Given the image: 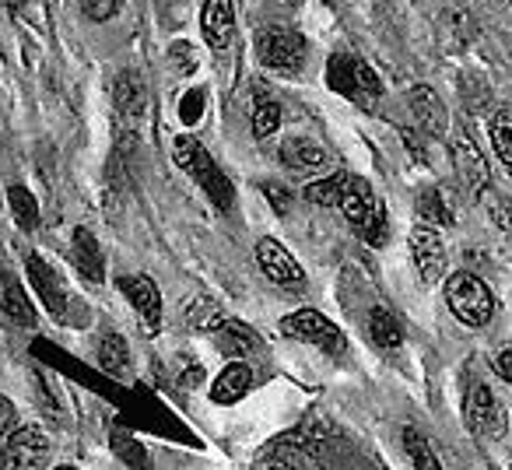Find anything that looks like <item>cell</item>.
<instances>
[{
    "label": "cell",
    "mask_w": 512,
    "mask_h": 470,
    "mask_svg": "<svg viewBox=\"0 0 512 470\" xmlns=\"http://www.w3.org/2000/svg\"><path fill=\"white\" fill-rule=\"evenodd\" d=\"M214 344H218V351L228 358H246V355H253V351H260L256 330L239 320H221L218 327H214Z\"/></svg>",
    "instance_id": "cell-17"
},
{
    "label": "cell",
    "mask_w": 512,
    "mask_h": 470,
    "mask_svg": "<svg viewBox=\"0 0 512 470\" xmlns=\"http://www.w3.org/2000/svg\"><path fill=\"white\" fill-rule=\"evenodd\" d=\"M46 456H50V442H46L43 428L22 425L11 432L0 453V470H43Z\"/></svg>",
    "instance_id": "cell-6"
},
{
    "label": "cell",
    "mask_w": 512,
    "mask_h": 470,
    "mask_svg": "<svg viewBox=\"0 0 512 470\" xmlns=\"http://www.w3.org/2000/svg\"><path fill=\"white\" fill-rule=\"evenodd\" d=\"M446 306L463 327H488L495 316V295L477 274L460 271L446 278Z\"/></svg>",
    "instance_id": "cell-2"
},
{
    "label": "cell",
    "mask_w": 512,
    "mask_h": 470,
    "mask_svg": "<svg viewBox=\"0 0 512 470\" xmlns=\"http://www.w3.org/2000/svg\"><path fill=\"white\" fill-rule=\"evenodd\" d=\"M344 211V218L351 221L355 228H362L365 221L376 214L379 200L376 193H372V186L365 183L362 176H348V183H344V193H341V204H337Z\"/></svg>",
    "instance_id": "cell-16"
},
{
    "label": "cell",
    "mask_w": 512,
    "mask_h": 470,
    "mask_svg": "<svg viewBox=\"0 0 512 470\" xmlns=\"http://www.w3.org/2000/svg\"><path fill=\"white\" fill-rule=\"evenodd\" d=\"M113 102H116V116H120L123 130H127V134H130V130H137L144 109H148V92H144L141 74L123 71L120 78H116V85H113Z\"/></svg>",
    "instance_id": "cell-10"
},
{
    "label": "cell",
    "mask_w": 512,
    "mask_h": 470,
    "mask_svg": "<svg viewBox=\"0 0 512 470\" xmlns=\"http://www.w3.org/2000/svg\"><path fill=\"white\" fill-rule=\"evenodd\" d=\"M344 183H348V172H334V176L320 179V183H309L306 200L309 204H320V207H337L341 204Z\"/></svg>",
    "instance_id": "cell-25"
},
{
    "label": "cell",
    "mask_w": 512,
    "mask_h": 470,
    "mask_svg": "<svg viewBox=\"0 0 512 470\" xmlns=\"http://www.w3.org/2000/svg\"><path fill=\"white\" fill-rule=\"evenodd\" d=\"M495 372L505 379V383H512V348H505L495 355Z\"/></svg>",
    "instance_id": "cell-37"
},
{
    "label": "cell",
    "mask_w": 512,
    "mask_h": 470,
    "mask_svg": "<svg viewBox=\"0 0 512 470\" xmlns=\"http://www.w3.org/2000/svg\"><path fill=\"white\" fill-rule=\"evenodd\" d=\"M4 442H8V439H4V428H0V453H4Z\"/></svg>",
    "instance_id": "cell-41"
},
{
    "label": "cell",
    "mask_w": 512,
    "mask_h": 470,
    "mask_svg": "<svg viewBox=\"0 0 512 470\" xmlns=\"http://www.w3.org/2000/svg\"><path fill=\"white\" fill-rule=\"evenodd\" d=\"M281 162L292 172H323L330 165V155L313 137H288V141L281 144Z\"/></svg>",
    "instance_id": "cell-15"
},
{
    "label": "cell",
    "mask_w": 512,
    "mask_h": 470,
    "mask_svg": "<svg viewBox=\"0 0 512 470\" xmlns=\"http://www.w3.org/2000/svg\"><path fill=\"white\" fill-rule=\"evenodd\" d=\"M358 232H362V239L369 246H386V243H390V218H386V207L379 204L376 214H372V218L365 221Z\"/></svg>",
    "instance_id": "cell-31"
},
{
    "label": "cell",
    "mask_w": 512,
    "mask_h": 470,
    "mask_svg": "<svg viewBox=\"0 0 512 470\" xmlns=\"http://www.w3.org/2000/svg\"><path fill=\"white\" fill-rule=\"evenodd\" d=\"M113 449H116V456H120L123 463H130L134 470H148V453H144V446L134 439V435L123 432V428L113 432Z\"/></svg>",
    "instance_id": "cell-30"
},
{
    "label": "cell",
    "mask_w": 512,
    "mask_h": 470,
    "mask_svg": "<svg viewBox=\"0 0 512 470\" xmlns=\"http://www.w3.org/2000/svg\"><path fill=\"white\" fill-rule=\"evenodd\" d=\"M256 57L271 71H302L306 64V39L292 29H264L256 36Z\"/></svg>",
    "instance_id": "cell-4"
},
{
    "label": "cell",
    "mask_w": 512,
    "mask_h": 470,
    "mask_svg": "<svg viewBox=\"0 0 512 470\" xmlns=\"http://www.w3.org/2000/svg\"><path fill=\"white\" fill-rule=\"evenodd\" d=\"M29 278H32V285H36L39 299L46 302V309H50L57 320H64L67 316V288H64V281H60V274L53 271L43 257H29Z\"/></svg>",
    "instance_id": "cell-14"
},
{
    "label": "cell",
    "mask_w": 512,
    "mask_h": 470,
    "mask_svg": "<svg viewBox=\"0 0 512 470\" xmlns=\"http://www.w3.org/2000/svg\"><path fill=\"white\" fill-rule=\"evenodd\" d=\"M81 8L92 22H109L123 8V0H81Z\"/></svg>",
    "instance_id": "cell-35"
},
{
    "label": "cell",
    "mask_w": 512,
    "mask_h": 470,
    "mask_svg": "<svg viewBox=\"0 0 512 470\" xmlns=\"http://www.w3.org/2000/svg\"><path fill=\"white\" fill-rule=\"evenodd\" d=\"M463 418L467 428L481 439H502L505 435V407L484 383H470L467 400H463Z\"/></svg>",
    "instance_id": "cell-5"
},
{
    "label": "cell",
    "mask_w": 512,
    "mask_h": 470,
    "mask_svg": "<svg viewBox=\"0 0 512 470\" xmlns=\"http://www.w3.org/2000/svg\"><path fill=\"white\" fill-rule=\"evenodd\" d=\"M407 102H411L414 120H418V127L425 130L428 137H446V130H449V113H446V106H442V95L435 92V88H428V85L411 88Z\"/></svg>",
    "instance_id": "cell-11"
},
{
    "label": "cell",
    "mask_w": 512,
    "mask_h": 470,
    "mask_svg": "<svg viewBox=\"0 0 512 470\" xmlns=\"http://www.w3.org/2000/svg\"><path fill=\"white\" fill-rule=\"evenodd\" d=\"M200 379H204V372H200L197 365H193V369H186V372H183V379H179V383H183V386H193V383H200Z\"/></svg>",
    "instance_id": "cell-39"
},
{
    "label": "cell",
    "mask_w": 512,
    "mask_h": 470,
    "mask_svg": "<svg viewBox=\"0 0 512 470\" xmlns=\"http://www.w3.org/2000/svg\"><path fill=\"white\" fill-rule=\"evenodd\" d=\"M186 323L197 327V330H214L221 323V316H218V309H214L211 299H197L190 309H186Z\"/></svg>",
    "instance_id": "cell-32"
},
{
    "label": "cell",
    "mask_w": 512,
    "mask_h": 470,
    "mask_svg": "<svg viewBox=\"0 0 512 470\" xmlns=\"http://www.w3.org/2000/svg\"><path fill=\"white\" fill-rule=\"evenodd\" d=\"M379 92H383V85H379L376 71H372L369 64H362V60H358V102L379 99Z\"/></svg>",
    "instance_id": "cell-34"
},
{
    "label": "cell",
    "mask_w": 512,
    "mask_h": 470,
    "mask_svg": "<svg viewBox=\"0 0 512 470\" xmlns=\"http://www.w3.org/2000/svg\"><path fill=\"white\" fill-rule=\"evenodd\" d=\"M411 257H414V267H418L421 281L425 285H439L446 278V243H442V232L432 225H418L411 232Z\"/></svg>",
    "instance_id": "cell-7"
},
{
    "label": "cell",
    "mask_w": 512,
    "mask_h": 470,
    "mask_svg": "<svg viewBox=\"0 0 512 470\" xmlns=\"http://www.w3.org/2000/svg\"><path fill=\"white\" fill-rule=\"evenodd\" d=\"M264 197L271 200L278 214H288V207H292V193H288L281 183H264Z\"/></svg>",
    "instance_id": "cell-36"
},
{
    "label": "cell",
    "mask_w": 512,
    "mask_h": 470,
    "mask_svg": "<svg viewBox=\"0 0 512 470\" xmlns=\"http://www.w3.org/2000/svg\"><path fill=\"white\" fill-rule=\"evenodd\" d=\"M95 362L99 369H106L109 376H123L130 365V351H127V341L120 334H106L95 348Z\"/></svg>",
    "instance_id": "cell-22"
},
{
    "label": "cell",
    "mask_w": 512,
    "mask_h": 470,
    "mask_svg": "<svg viewBox=\"0 0 512 470\" xmlns=\"http://www.w3.org/2000/svg\"><path fill=\"white\" fill-rule=\"evenodd\" d=\"M8 204H11V214H15L18 228L32 232V228L39 225V204H36V197L25 190V186H11V190H8Z\"/></svg>",
    "instance_id": "cell-26"
},
{
    "label": "cell",
    "mask_w": 512,
    "mask_h": 470,
    "mask_svg": "<svg viewBox=\"0 0 512 470\" xmlns=\"http://www.w3.org/2000/svg\"><path fill=\"white\" fill-rule=\"evenodd\" d=\"M11 421H15V404H11V400L0 393V428L11 425Z\"/></svg>",
    "instance_id": "cell-38"
},
{
    "label": "cell",
    "mask_w": 512,
    "mask_h": 470,
    "mask_svg": "<svg viewBox=\"0 0 512 470\" xmlns=\"http://www.w3.org/2000/svg\"><path fill=\"white\" fill-rule=\"evenodd\" d=\"M327 85L344 99L358 102V60L348 57V53H334L327 64Z\"/></svg>",
    "instance_id": "cell-21"
},
{
    "label": "cell",
    "mask_w": 512,
    "mask_h": 470,
    "mask_svg": "<svg viewBox=\"0 0 512 470\" xmlns=\"http://www.w3.org/2000/svg\"><path fill=\"white\" fill-rule=\"evenodd\" d=\"M57 470H78V467H57Z\"/></svg>",
    "instance_id": "cell-42"
},
{
    "label": "cell",
    "mask_w": 512,
    "mask_h": 470,
    "mask_svg": "<svg viewBox=\"0 0 512 470\" xmlns=\"http://www.w3.org/2000/svg\"><path fill=\"white\" fill-rule=\"evenodd\" d=\"M400 442H404V453L411 456L414 470H442L439 456L432 453V442H428L425 435L418 432V428L407 425L404 432H400Z\"/></svg>",
    "instance_id": "cell-23"
},
{
    "label": "cell",
    "mask_w": 512,
    "mask_h": 470,
    "mask_svg": "<svg viewBox=\"0 0 512 470\" xmlns=\"http://www.w3.org/2000/svg\"><path fill=\"white\" fill-rule=\"evenodd\" d=\"M260 470H295V467L285 460H267V463H260Z\"/></svg>",
    "instance_id": "cell-40"
},
{
    "label": "cell",
    "mask_w": 512,
    "mask_h": 470,
    "mask_svg": "<svg viewBox=\"0 0 512 470\" xmlns=\"http://www.w3.org/2000/svg\"><path fill=\"white\" fill-rule=\"evenodd\" d=\"M488 130H491V144H495L498 162L512 172V113H495Z\"/></svg>",
    "instance_id": "cell-28"
},
{
    "label": "cell",
    "mask_w": 512,
    "mask_h": 470,
    "mask_svg": "<svg viewBox=\"0 0 512 470\" xmlns=\"http://www.w3.org/2000/svg\"><path fill=\"white\" fill-rule=\"evenodd\" d=\"M281 127V106L274 99H260L253 109V137L256 141H267L274 130Z\"/></svg>",
    "instance_id": "cell-29"
},
{
    "label": "cell",
    "mask_w": 512,
    "mask_h": 470,
    "mask_svg": "<svg viewBox=\"0 0 512 470\" xmlns=\"http://www.w3.org/2000/svg\"><path fill=\"white\" fill-rule=\"evenodd\" d=\"M204 102H207L204 88H190V92L179 99V120H183L186 127H197L200 116H204Z\"/></svg>",
    "instance_id": "cell-33"
},
{
    "label": "cell",
    "mask_w": 512,
    "mask_h": 470,
    "mask_svg": "<svg viewBox=\"0 0 512 470\" xmlns=\"http://www.w3.org/2000/svg\"><path fill=\"white\" fill-rule=\"evenodd\" d=\"M74 267H78L81 278L92 281V285H99V281L106 278V257H102L99 239H95L88 228L74 232Z\"/></svg>",
    "instance_id": "cell-19"
},
{
    "label": "cell",
    "mask_w": 512,
    "mask_h": 470,
    "mask_svg": "<svg viewBox=\"0 0 512 470\" xmlns=\"http://www.w3.org/2000/svg\"><path fill=\"white\" fill-rule=\"evenodd\" d=\"M0 309L22 327H36V306L29 302V292L11 271H0Z\"/></svg>",
    "instance_id": "cell-18"
},
{
    "label": "cell",
    "mask_w": 512,
    "mask_h": 470,
    "mask_svg": "<svg viewBox=\"0 0 512 470\" xmlns=\"http://www.w3.org/2000/svg\"><path fill=\"white\" fill-rule=\"evenodd\" d=\"M453 158H456V176L467 186L470 193H484L491 186L488 162H484L481 148H477L470 137H456L453 141Z\"/></svg>",
    "instance_id": "cell-12"
},
{
    "label": "cell",
    "mask_w": 512,
    "mask_h": 470,
    "mask_svg": "<svg viewBox=\"0 0 512 470\" xmlns=\"http://www.w3.org/2000/svg\"><path fill=\"white\" fill-rule=\"evenodd\" d=\"M253 386V369L246 362H232L211 386V400L214 404H239L242 397Z\"/></svg>",
    "instance_id": "cell-20"
},
{
    "label": "cell",
    "mask_w": 512,
    "mask_h": 470,
    "mask_svg": "<svg viewBox=\"0 0 512 470\" xmlns=\"http://www.w3.org/2000/svg\"><path fill=\"white\" fill-rule=\"evenodd\" d=\"M120 292L127 295L134 313L141 316L144 334H158V327H162V295H158L155 281L148 274H130V278L120 281Z\"/></svg>",
    "instance_id": "cell-9"
},
{
    "label": "cell",
    "mask_w": 512,
    "mask_h": 470,
    "mask_svg": "<svg viewBox=\"0 0 512 470\" xmlns=\"http://www.w3.org/2000/svg\"><path fill=\"white\" fill-rule=\"evenodd\" d=\"M369 334L379 348H400L404 344V330H400L397 316L386 313V309H372L369 313Z\"/></svg>",
    "instance_id": "cell-24"
},
{
    "label": "cell",
    "mask_w": 512,
    "mask_h": 470,
    "mask_svg": "<svg viewBox=\"0 0 512 470\" xmlns=\"http://www.w3.org/2000/svg\"><path fill=\"white\" fill-rule=\"evenodd\" d=\"M281 334L292 337V341L313 344L320 351H330V355H341L344 351V334L337 330V323L327 320L323 313H316V309H299V313L285 316L281 320Z\"/></svg>",
    "instance_id": "cell-3"
},
{
    "label": "cell",
    "mask_w": 512,
    "mask_h": 470,
    "mask_svg": "<svg viewBox=\"0 0 512 470\" xmlns=\"http://www.w3.org/2000/svg\"><path fill=\"white\" fill-rule=\"evenodd\" d=\"M418 218L425 221V225H432V228L453 225V211H449L446 200H442V190H421V197H418Z\"/></svg>",
    "instance_id": "cell-27"
},
{
    "label": "cell",
    "mask_w": 512,
    "mask_h": 470,
    "mask_svg": "<svg viewBox=\"0 0 512 470\" xmlns=\"http://www.w3.org/2000/svg\"><path fill=\"white\" fill-rule=\"evenodd\" d=\"M256 260L264 267V274L281 288H302L306 285V271L299 267V260L278 243V239H260L256 243Z\"/></svg>",
    "instance_id": "cell-8"
},
{
    "label": "cell",
    "mask_w": 512,
    "mask_h": 470,
    "mask_svg": "<svg viewBox=\"0 0 512 470\" xmlns=\"http://www.w3.org/2000/svg\"><path fill=\"white\" fill-rule=\"evenodd\" d=\"M172 155H176V165L186 172V176L197 179V186L211 197V204L218 207V211H232V204H235L232 183H228L225 172L214 165V158L207 155L204 144H200L197 137L179 134L176 144H172Z\"/></svg>",
    "instance_id": "cell-1"
},
{
    "label": "cell",
    "mask_w": 512,
    "mask_h": 470,
    "mask_svg": "<svg viewBox=\"0 0 512 470\" xmlns=\"http://www.w3.org/2000/svg\"><path fill=\"white\" fill-rule=\"evenodd\" d=\"M200 29L211 50H225L235 36V8L232 0H204V11H200Z\"/></svg>",
    "instance_id": "cell-13"
}]
</instances>
